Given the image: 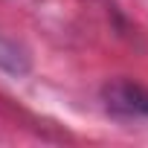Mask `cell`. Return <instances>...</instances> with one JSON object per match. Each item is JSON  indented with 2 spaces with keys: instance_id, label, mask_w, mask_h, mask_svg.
Instances as JSON below:
<instances>
[{
  "instance_id": "cell-1",
  "label": "cell",
  "mask_w": 148,
  "mask_h": 148,
  "mask_svg": "<svg viewBox=\"0 0 148 148\" xmlns=\"http://www.w3.org/2000/svg\"><path fill=\"white\" fill-rule=\"evenodd\" d=\"M102 102L116 119L148 122V90L131 79H113L102 87Z\"/></svg>"
},
{
  "instance_id": "cell-2",
  "label": "cell",
  "mask_w": 148,
  "mask_h": 148,
  "mask_svg": "<svg viewBox=\"0 0 148 148\" xmlns=\"http://www.w3.org/2000/svg\"><path fill=\"white\" fill-rule=\"evenodd\" d=\"M29 67H32L29 52L18 41H12V38H6L0 32V70L9 73V76H26Z\"/></svg>"
}]
</instances>
